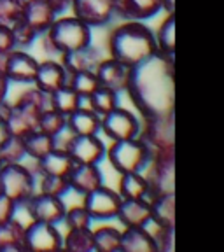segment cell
Masks as SVG:
<instances>
[{
    "label": "cell",
    "instance_id": "cell-40",
    "mask_svg": "<svg viewBox=\"0 0 224 252\" xmlns=\"http://www.w3.org/2000/svg\"><path fill=\"white\" fill-rule=\"evenodd\" d=\"M23 0H0V27H11L20 20Z\"/></svg>",
    "mask_w": 224,
    "mask_h": 252
},
{
    "label": "cell",
    "instance_id": "cell-28",
    "mask_svg": "<svg viewBox=\"0 0 224 252\" xmlns=\"http://www.w3.org/2000/svg\"><path fill=\"white\" fill-rule=\"evenodd\" d=\"M25 144V153L27 156L33 158V159H39V158L46 156L49 151H53L56 147V137L44 133L40 130H32L30 133H27L23 137Z\"/></svg>",
    "mask_w": 224,
    "mask_h": 252
},
{
    "label": "cell",
    "instance_id": "cell-26",
    "mask_svg": "<svg viewBox=\"0 0 224 252\" xmlns=\"http://www.w3.org/2000/svg\"><path fill=\"white\" fill-rule=\"evenodd\" d=\"M25 226L12 217L7 222H0V252H21Z\"/></svg>",
    "mask_w": 224,
    "mask_h": 252
},
{
    "label": "cell",
    "instance_id": "cell-30",
    "mask_svg": "<svg viewBox=\"0 0 224 252\" xmlns=\"http://www.w3.org/2000/svg\"><path fill=\"white\" fill-rule=\"evenodd\" d=\"M119 194L123 198H147L149 194V181L142 172L121 173Z\"/></svg>",
    "mask_w": 224,
    "mask_h": 252
},
{
    "label": "cell",
    "instance_id": "cell-18",
    "mask_svg": "<svg viewBox=\"0 0 224 252\" xmlns=\"http://www.w3.org/2000/svg\"><path fill=\"white\" fill-rule=\"evenodd\" d=\"M163 9V0H114V14L128 21L151 20Z\"/></svg>",
    "mask_w": 224,
    "mask_h": 252
},
{
    "label": "cell",
    "instance_id": "cell-32",
    "mask_svg": "<svg viewBox=\"0 0 224 252\" xmlns=\"http://www.w3.org/2000/svg\"><path fill=\"white\" fill-rule=\"evenodd\" d=\"M63 249H67L70 252L95 251V236L90 226H84V228H68L67 236L63 238Z\"/></svg>",
    "mask_w": 224,
    "mask_h": 252
},
{
    "label": "cell",
    "instance_id": "cell-46",
    "mask_svg": "<svg viewBox=\"0 0 224 252\" xmlns=\"http://www.w3.org/2000/svg\"><path fill=\"white\" fill-rule=\"evenodd\" d=\"M163 9L168 14H173L175 12V0H163Z\"/></svg>",
    "mask_w": 224,
    "mask_h": 252
},
{
    "label": "cell",
    "instance_id": "cell-39",
    "mask_svg": "<svg viewBox=\"0 0 224 252\" xmlns=\"http://www.w3.org/2000/svg\"><path fill=\"white\" fill-rule=\"evenodd\" d=\"M11 32H12V37H14V42L16 47H30L33 44V40L37 39V33L25 23L23 20H16L14 23L11 25Z\"/></svg>",
    "mask_w": 224,
    "mask_h": 252
},
{
    "label": "cell",
    "instance_id": "cell-9",
    "mask_svg": "<svg viewBox=\"0 0 224 252\" xmlns=\"http://www.w3.org/2000/svg\"><path fill=\"white\" fill-rule=\"evenodd\" d=\"M123 196L116 193L114 189L100 186V188L93 189L91 193L84 194V209L95 220H110L116 219L121 207Z\"/></svg>",
    "mask_w": 224,
    "mask_h": 252
},
{
    "label": "cell",
    "instance_id": "cell-22",
    "mask_svg": "<svg viewBox=\"0 0 224 252\" xmlns=\"http://www.w3.org/2000/svg\"><path fill=\"white\" fill-rule=\"evenodd\" d=\"M74 159L65 149L55 147L46 156L37 159V172L40 175H56V177H67L74 168Z\"/></svg>",
    "mask_w": 224,
    "mask_h": 252
},
{
    "label": "cell",
    "instance_id": "cell-34",
    "mask_svg": "<svg viewBox=\"0 0 224 252\" xmlns=\"http://www.w3.org/2000/svg\"><path fill=\"white\" fill-rule=\"evenodd\" d=\"M27 156L25 144L21 137L14 135H2L0 137V161L2 163H21Z\"/></svg>",
    "mask_w": 224,
    "mask_h": 252
},
{
    "label": "cell",
    "instance_id": "cell-11",
    "mask_svg": "<svg viewBox=\"0 0 224 252\" xmlns=\"http://www.w3.org/2000/svg\"><path fill=\"white\" fill-rule=\"evenodd\" d=\"M140 121L130 110L116 107L109 114L102 116V131L112 140H126L140 135Z\"/></svg>",
    "mask_w": 224,
    "mask_h": 252
},
{
    "label": "cell",
    "instance_id": "cell-20",
    "mask_svg": "<svg viewBox=\"0 0 224 252\" xmlns=\"http://www.w3.org/2000/svg\"><path fill=\"white\" fill-rule=\"evenodd\" d=\"M67 179L72 191L83 196L103 184V175L98 165H74Z\"/></svg>",
    "mask_w": 224,
    "mask_h": 252
},
{
    "label": "cell",
    "instance_id": "cell-31",
    "mask_svg": "<svg viewBox=\"0 0 224 252\" xmlns=\"http://www.w3.org/2000/svg\"><path fill=\"white\" fill-rule=\"evenodd\" d=\"M86 100L90 103V109L95 110L98 116H105L110 110L119 107V93L105 86H98Z\"/></svg>",
    "mask_w": 224,
    "mask_h": 252
},
{
    "label": "cell",
    "instance_id": "cell-2",
    "mask_svg": "<svg viewBox=\"0 0 224 252\" xmlns=\"http://www.w3.org/2000/svg\"><path fill=\"white\" fill-rule=\"evenodd\" d=\"M110 56L128 67H135L158 53L156 37L142 21H128L118 27L109 39Z\"/></svg>",
    "mask_w": 224,
    "mask_h": 252
},
{
    "label": "cell",
    "instance_id": "cell-1",
    "mask_svg": "<svg viewBox=\"0 0 224 252\" xmlns=\"http://www.w3.org/2000/svg\"><path fill=\"white\" fill-rule=\"evenodd\" d=\"M126 91L144 118L173 114L175 81L173 58L158 51L130 70Z\"/></svg>",
    "mask_w": 224,
    "mask_h": 252
},
{
    "label": "cell",
    "instance_id": "cell-16",
    "mask_svg": "<svg viewBox=\"0 0 224 252\" xmlns=\"http://www.w3.org/2000/svg\"><path fill=\"white\" fill-rule=\"evenodd\" d=\"M130 70L131 68L125 63L118 62L116 58L102 60L95 68V74L98 77L100 86L110 88V90L118 91H126L128 86V79H130Z\"/></svg>",
    "mask_w": 224,
    "mask_h": 252
},
{
    "label": "cell",
    "instance_id": "cell-35",
    "mask_svg": "<svg viewBox=\"0 0 224 252\" xmlns=\"http://www.w3.org/2000/svg\"><path fill=\"white\" fill-rule=\"evenodd\" d=\"M95 236V251L98 252H116L121 245V231L112 226H102L96 231H93Z\"/></svg>",
    "mask_w": 224,
    "mask_h": 252
},
{
    "label": "cell",
    "instance_id": "cell-8",
    "mask_svg": "<svg viewBox=\"0 0 224 252\" xmlns=\"http://www.w3.org/2000/svg\"><path fill=\"white\" fill-rule=\"evenodd\" d=\"M23 247L30 252H49L63 249V236L58 231L56 224L32 220L25 226L23 233Z\"/></svg>",
    "mask_w": 224,
    "mask_h": 252
},
{
    "label": "cell",
    "instance_id": "cell-27",
    "mask_svg": "<svg viewBox=\"0 0 224 252\" xmlns=\"http://www.w3.org/2000/svg\"><path fill=\"white\" fill-rule=\"evenodd\" d=\"M151 217L161 226H175V193L151 198Z\"/></svg>",
    "mask_w": 224,
    "mask_h": 252
},
{
    "label": "cell",
    "instance_id": "cell-21",
    "mask_svg": "<svg viewBox=\"0 0 224 252\" xmlns=\"http://www.w3.org/2000/svg\"><path fill=\"white\" fill-rule=\"evenodd\" d=\"M121 252H160L158 244L144 226H126L121 233Z\"/></svg>",
    "mask_w": 224,
    "mask_h": 252
},
{
    "label": "cell",
    "instance_id": "cell-43",
    "mask_svg": "<svg viewBox=\"0 0 224 252\" xmlns=\"http://www.w3.org/2000/svg\"><path fill=\"white\" fill-rule=\"evenodd\" d=\"M18 205L11 200L9 196H5L4 193H0V222H7L14 217Z\"/></svg>",
    "mask_w": 224,
    "mask_h": 252
},
{
    "label": "cell",
    "instance_id": "cell-6",
    "mask_svg": "<svg viewBox=\"0 0 224 252\" xmlns=\"http://www.w3.org/2000/svg\"><path fill=\"white\" fill-rule=\"evenodd\" d=\"M147 168H151L149 177H147L149 181L147 200L158 194L175 193V153L173 149L153 151V158Z\"/></svg>",
    "mask_w": 224,
    "mask_h": 252
},
{
    "label": "cell",
    "instance_id": "cell-13",
    "mask_svg": "<svg viewBox=\"0 0 224 252\" xmlns=\"http://www.w3.org/2000/svg\"><path fill=\"white\" fill-rule=\"evenodd\" d=\"M23 207L27 209L32 220H40V222H49V224L62 222L65 212H67V207H65L62 198L49 196L44 193H33Z\"/></svg>",
    "mask_w": 224,
    "mask_h": 252
},
{
    "label": "cell",
    "instance_id": "cell-24",
    "mask_svg": "<svg viewBox=\"0 0 224 252\" xmlns=\"http://www.w3.org/2000/svg\"><path fill=\"white\" fill-rule=\"evenodd\" d=\"M151 217V203L147 198H123L118 219L125 226H144Z\"/></svg>",
    "mask_w": 224,
    "mask_h": 252
},
{
    "label": "cell",
    "instance_id": "cell-38",
    "mask_svg": "<svg viewBox=\"0 0 224 252\" xmlns=\"http://www.w3.org/2000/svg\"><path fill=\"white\" fill-rule=\"evenodd\" d=\"M40 193L49 194V196H65L70 191V184H68L67 177H56V175H40V184H39Z\"/></svg>",
    "mask_w": 224,
    "mask_h": 252
},
{
    "label": "cell",
    "instance_id": "cell-36",
    "mask_svg": "<svg viewBox=\"0 0 224 252\" xmlns=\"http://www.w3.org/2000/svg\"><path fill=\"white\" fill-rule=\"evenodd\" d=\"M37 130L44 131V133L51 135V137H58L63 130H67V116L60 114L55 109H46L39 119V126Z\"/></svg>",
    "mask_w": 224,
    "mask_h": 252
},
{
    "label": "cell",
    "instance_id": "cell-47",
    "mask_svg": "<svg viewBox=\"0 0 224 252\" xmlns=\"http://www.w3.org/2000/svg\"><path fill=\"white\" fill-rule=\"evenodd\" d=\"M0 165H2V161H0Z\"/></svg>",
    "mask_w": 224,
    "mask_h": 252
},
{
    "label": "cell",
    "instance_id": "cell-19",
    "mask_svg": "<svg viewBox=\"0 0 224 252\" xmlns=\"http://www.w3.org/2000/svg\"><path fill=\"white\" fill-rule=\"evenodd\" d=\"M67 79H68V74L62 63L55 62V60H46V62H39L33 84H35L37 90H40L42 93L51 94L53 91H56L58 88L65 86V84H67Z\"/></svg>",
    "mask_w": 224,
    "mask_h": 252
},
{
    "label": "cell",
    "instance_id": "cell-33",
    "mask_svg": "<svg viewBox=\"0 0 224 252\" xmlns=\"http://www.w3.org/2000/svg\"><path fill=\"white\" fill-rule=\"evenodd\" d=\"M67 84L83 100L88 98V96L100 86L98 77H96L95 70H83V72H75V74H68Z\"/></svg>",
    "mask_w": 224,
    "mask_h": 252
},
{
    "label": "cell",
    "instance_id": "cell-15",
    "mask_svg": "<svg viewBox=\"0 0 224 252\" xmlns=\"http://www.w3.org/2000/svg\"><path fill=\"white\" fill-rule=\"evenodd\" d=\"M58 18L56 11L47 4L46 0H23L21 20L35 32L37 35L46 33L53 21Z\"/></svg>",
    "mask_w": 224,
    "mask_h": 252
},
{
    "label": "cell",
    "instance_id": "cell-41",
    "mask_svg": "<svg viewBox=\"0 0 224 252\" xmlns=\"http://www.w3.org/2000/svg\"><path fill=\"white\" fill-rule=\"evenodd\" d=\"M65 224L67 228H84V226H91V216L84 207H74V209L65 212Z\"/></svg>",
    "mask_w": 224,
    "mask_h": 252
},
{
    "label": "cell",
    "instance_id": "cell-44",
    "mask_svg": "<svg viewBox=\"0 0 224 252\" xmlns=\"http://www.w3.org/2000/svg\"><path fill=\"white\" fill-rule=\"evenodd\" d=\"M46 2L51 5L53 9H55L56 14H62V12H65L72 4V0H46Z\"/></svg>",
    "mask_w": 224,
    "mask_h": 252
},
{
    "label": "cell",
    "instance_id": "cell-25",
    "mask_svg": "<svg viewBox=\"0 0 224 252\" xmlns=\"http://www.w3.org/2000/svg\"><path fill=\"white\" fill-rule=\"evenodd\" d=\"M60 63L65 67L67 74H75V72H83V70H95L96 65L100 63V53L93 46H88L83 47V49H77V51L62 55V62Z\"/></svg>",
    "mask_w": 224,
    "mask_h": 252
},
{
    "label": "cell",
    "instance_id": "cell-7",
    "mask_svg": "<svg viewBox=\"0 0 224 252\" xmlns=\"http://www.w3.org/2000/svg\"><path fill=\"white\" fill-rule=\"evenodd\" d=\"M175 114L153 116L144 118V130H140V137L147 142L153 151L173 149L175 146Z\"/></svg>",
    "mask_w": 224,
    "mask_h": 252
},
{
    "label": "cell",
    "instance_id": "cell-12",
    "mask_svg": "<svg viewBox=\"0 0 224 252\" xmlns=\"http://www.w3.org/2000/svg\"><path fill=\"white\" fill-rule=\"evenodd\" d=\"M37 67H39V62L21 49H14L4 58H0V68L9 79V83L33 84Z\"/></svg>",
    "mask_w": 224,
    "mask_h": 252
},
{
    "label": "cell",
    "instance_id": "cell-14",
    "mask_svg": "<svg viewBox=\"0 0 224 252\" xmlns=\"http://www.w3.org/2000/svg\"><path fill=\"white\" fill-rule=\"evenodd\" d=\"M72 12L90 28L103 27L114 16V0H72Z\"/></svg>",
    "mask_w": 224,
    "mask_h": 252
},
{
    "label": "cell",
    "instance_id": "cell-45",
    "mask_svg": "<svg viewBox=\"0 0 224 252\" xmlns=\"http://www.w3.org/2000/svg\"><path fill=\"white\" fill-rule=\"evenodd\" d=\"M7 91H9V79L5 77V74L0 68V102L7 98Z\"/></svg>",
    "mask_w": 224,
    "mask_h": 252
},
{
    "label": "cell",
    "instance_id": "cell-5",
    "mask_svg": "<svg viewBox=\"0 0 224 252\" xmlns=\"http://www.w3.org/2000/svg\"><path fill=\"white\" fill-rule=\"evenodd\" d=\"M0 193H4L18 207L25 205L35 193L33 173L21 163H2L0 165Z\"/></svg>",
    "mask_w": 224,
    "mask_h": 252
},
{
    "label": "cell",
    "instance_id": "cell-42",
    "mask_svg": "<svg viewBox=\"0 0 224 252\" xmlns=\"http://www.w3.org/2000/svg\"><path fill=\"white\" fill-rule=\"evenodd\" d=\"M16 49L14 37H12L11 27H0V58H4L11 51Z\"/></svg>",
    "mask_w": 224,
    "mask_h": 252
},
{
    "label": "cell",
    "instance_id": "cell-37",
    "mask_svg": "<svg viewBox=\"0 0 224 252\" xmlns=\"http://www.w3.org/2000/svg\"><path fill=\"white\" fill-rule=\"evenodd\" d=\"M156 44L158 51L173 58V53H175V18H173V14H170L165 20V23L161 25L156 35Z\"/></svg>",
    "mask_w": 224,
    "mask_h": 252
},
{
    "label": "cell",
    "instance_id": "cell-10",
    "mask_svg": "<svg viewBox=\"0 0 224 252\" xmlns=\"http://www.w3.org/2000/svg\"><path fill=\"white\" fill-rule=\"evenodd\" d=\"M65 151L70 154L75 165H98L105 158V144L98 135H72Z\"/></svg>",
    "mask_w": 224,
    "mask_h": 252
},
{
    "label": "cell",
    "instance_id": "cell-4",
    "mask_svg": "<svg viewBox=\"0 0 224 252\" xmlns=\"http://www.w3.org/2000/svg\"><path fill=\"white\" fill-rule=\"evenodd\" d=\"M107 156H109L110 165L114 166V170L119 173L144 172L151 163L153 149L138 135L135 138L114 140V144L110 146Z\"/></svg>",
    "mask_w": 224,
    "mask_h": 252
},
{
    "label": "cell",
    "instance_id": "cell-29",
    "mask_svg": "<svg viewBox=\"0 0 224 252\" xmlns=\"http://www.w3.org/2000/svg\"><path fill=\"white\" fill-rule=\"evenodd\" d=\"M81 105H83V98H81L68 84L58 88V90L49 94V107L58 110L60 114H63V116L72 114V112L77 110Z\"/></svg>",
    "mask_w": 224,
    "mask_h": 252
},
{
    "label": "cell",
    "instance_id": "cell-17",
    "mask_svg": "<svg viewBox=\"0 0 224 252\" xmlns=\"http://www.w3.org/2000/svg\"><path fill=\"white\" fill-rule=\"evenodd\" d=\"M12 105L33 128H37L42 112L49 109V94L42 93L37 88H30V90L23 91Z\"/></svg>",
    "mask_w": 224,
    "mask_h": 252
},
{
    "label": "cell",
    "instance_id": "cell-3",
    "mask_svg": "<svg viewBox=\"0 0 224 252\" xmlns=\"http://www.w3.org/2000/svg\"><path fill=\"white\" fill-rule=\"evenodd\" d=\"M91 46V28L75 16L56 18L46 32V49L56 55Z\"/></svg>",
    "mask_w": 224,
    "mask_h": 252
},
{
    "label": "cell",
    "instance_id": "cell-23",
    "mask_svg": "<svg viewBox=\"0 0 224 252\" xmlns=\"http://www.w3.org/2000/svg\"><path fill=\"white\" fill-rule=\"evenodd\" d=\"M67 130L72 135H98L102 131V116L81 105L67 116Z\"/></svg>",
    "mask_w": 224,
    "mask_h": 252
}]
</instances>
